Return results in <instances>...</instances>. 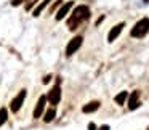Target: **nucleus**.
Instances as JSON below:
<instances>
[{
    "instance_id": "nucleus-1",
    "label": "nucleus",
    "mask_w": 149,
    "mask_h": 130,
    "mask_svg": "<svg viewBox=\"0 0 149 130\" xmlns=\"http://www.w3.org/2000/svg\"><path fill=\"white\" fill-rule=\"evenodd\" d=\"M87 20H90V8L85 7V5H79V7H75L72 16L69 18L68 26H69V29H71V31H74L75 27L82 23V21H87Z\"/></svg>"
},
{
    "instance_id": "nucleus-2",
    "label": "nucleus",
    "mask_w": 149,
    "mask_h": 130,
    "mask_svg": "<svg viewBox=\"0 0 149 130\" xmlns=\"http://www.w3.org/2000/svg\"><path fill=\"white\" fill-rule=\"evenodd\" d=\"M149 32V18H143V20H139L138 23L135 24V26L132 27V37H144L146 34Z\"/></svg>"
},
{
    "instance_id": "nucleus-3",
    "label": "nucleus",
    "mask_w": 149,
    "mask_h": 130,
    "mask_svg": "<svg viewBox=\"0 0 149 130\" xmlns=\"http://www.w3.org/2000/svg\"><path fill=\"white\" fill-rule=\"evenodd\" d=\"M82 36H75L74 39H71V42L68 43V47H66V55L68 56H72L75 52H77L79 48H80V45H82Z\"/></svg>"
},
{
    "instance_id": "nucleus-4",
    "label": "nucleus",
    "mask_w": 149,
    "mask_h": 130,
    "mask_svg": "<svg viewBox=\"0 0 149 130\" xmlns=\"http://www.w3.org/2000/svg\"><path fill=\"white\" fill-rule=\"evenodd\" d=\"M24 98H26V90H21L19 93H18L16 96L11 100L10 108H11V111H13V113H18V111L21 109V106H23V103H24Z\"/></svg>"
},
{
    "instance_id": "nucleus-5",
    "label": "nucleus",
    "mask_w": 149,
    "mask_h": 130,
    "mask_svg": "<svg viewBox=\"0 0 149 130\" xmlns=\"http://www.w3.org/2000/svg\"><path fill=\"white\" fill-rule=\"evenodd\" d=\"M47 100L50 101V104H58L59 103V100H61V88H59V85L56 84L55 87L52 88V90L48 92V95H47Z\"/></svg>"
},
{
    "instance_id": "nucleus-6",
    "label": "nucleus",
    "mask_w": 149,
    "mask_h": 130,
    "mask_svg": "<svg viewBox=\"0 0 149 130\" xmlns=\"http://www.w3.org/2000/svg\"><path fill=\"white\" fill-rule=\"evenodd\" d=\"M45 103H47V96H40L39 101H37V104H36V108H34V113H32L34 119H39V117H42L43 109H45Z\"/></svg>"
},
{
    "instance_id": "nucleus-7",
    "label": "nucleus",
    "mask_w": 149,
    "mask_h": 130,
    "mask_svg": "<svg viewBox=\"0 0 149 130\" xmlns=\"http://www.w3.org/2000/svg\"><path fill=\"white\" fill-rule=\"evenodd\" d=\"M139 95H141V92H139V90H135V92H133V93L128 96V109H130V111L136 109V108L139 106Z\"/></svg>"
},
{
    "instance_id": "nucleus-8",
    "label": "nucleus",
    "mask_w": 149,
    "mask_h": 130,
    "mask_svg": "<svg viewBox=\"0 0 149 130\" xmlns=\"http://www.w3.org/2000/svg\"><path fill=\"white\" fill-rule=\"evenodd\" d=\"M123 26H125L123 23H119V24H116V26H114L112 29L109 31V36H107V40H109V42H114V40H116L117 37L120 36V32H122Z\"/></svg>"
},
{
    "instance_id": "nucleus-9",
    "label": "nucleus",
    "mask_w": 149,
    "mask_h": 130,
    "mask_svg": "<svg viewBox=\"0 0 149 130\" xmlns=\"http://www.w3.org/2000/svg\"><path fill=\"white\" fill-rule=\"evenodd\" d=\"M72 5H74V2H66V3L58 10V13H56V21H61L63 18H66V15L69 13V10L72 8Z\"/></svg>"
},
{
    "instance_id": "nucleus-10",
    "label": "nucleus",
    "mask_w": 149,
    "mask_h": 130,
    "mask_svg": "<svg viewBox=\"0 0 149 130\" xmlns=\"http://www.w3.org/2000/svg\"><path fill=\"white\" fill-rule=\"evenodd\" d=\"M100 101H90V103H87L84 108H82V111H84L85 114H90V113H95V111H98V108H100Z\"/></svg>"
},
{
    "instance_id": "nucleus-11",
    "label": "nucleus",
    "mask_w": 149,
    "mask_h": 130,
    "mask_svg": "<svg viewBox=\"0 0 149 130\" xmlns=\"http://www.w3.org/2000/svg\"><path fill=\"white\" fill-rule=\"evenodd\" d=\"M55 116H56V109H55V106L48 108V109H47V113H45V116H43V122L50 124L53 119H55Z\"/></svg>"
},
{
    "instance_id": "nucleus-12",
    "label": "nucleus",
    "mask_w": 149,
    "mask_h": 130,
    "mask_svg": "<svg viewBox=\"0 0 149 130\" xmlns=\"http://www.w3.org/2000/svg\"><path fill=\"white\" fill-rule=\"evenodd\" d=\"M50 2H52V0H42V2H40V3H39V7H37L36 10L32 11V13H34V16H39V15L42 13L43 10H45V7H47V5L50 3Z\"/></svg>"
},
{
    "instance_id": "nucleus-13",
    "label": "nucleus",
    "mask_w": 149,
    "mask_h": 130,
    "mask_svg": "<svg viewBox=\"0 0 149 130\" xmlns=\"http://www.w3.org/2000/svg\"><path fill=\"white\" fill-rule=\"evenodd\" d=\"M127 98H128V93H127V92H120V93L116 96V103L119 104V106H122V104L125 103Z\"/></svg>"
},
{
    "instance_id": "nucleus-14",
    "label": "nucleus",
    "mask_w": 149,
    "mask_h": 130,
    "mask_svg": "<svg viewBox=\"0 0 149 130\" xmlns=\"http://www.w3.org/2000/svg\"><path fill=\"white\" fill-rule=\"evenodd\" d=\"M7 119H8V111H7V108H0V127L7 122Z\"/></svg>"
},
{
    "instance_id": "nucleus-15",
    "label": "nucleus",
    "mask_w": 149,
    "mask_h": 130,
    "mask_svg": "<svg viewBox=\"0 0 149 130\" xmlns=\"http://www.w3.org/2000/svg\"><path fill=\"white\" fill-rule=\"evenodd\" d=\"M37 3V0H27V5H26V10H31L32 8V5Z\"/></svg>"
},
{
    "instance_id": "nucleus-16",
    "label": "nucleus",
    "mask_w": 149,
    "mask_h": 130,
    "mask_svg": "<svg viewBox=\"0 0 149 130\" xmlns=\"http://www.w3.org/2000/svg\"><path fill=\"white\" fill-rule=\"evenodd\" d=\"M50 80H52V75H45V77H43V84H48Z\"/></svg>"
},
{
    "instance_id": "nucleus-17",
    "label": "nucleus",
    "mask_w": 149,
    "mask_h": 130,
    "mask_svg": "<svg viewBox=\"0 0 149 130\" xmlns=\"http://www.w3.org/2000/svg\"><path fill=\"white\" fill-rule=\"evenodd\" d=\"M88 130H96V125H95L93 122H90L88 124Z\"/></svg>"
},
{
    "instance_id": "nucleus-18",
    "label": "nucleus",
    "mask_w": 149,
    "mask_h": 130,
    "mask_svg": "<svg viewBox=\"0 0 149 130\" xmlns=\"http://www.w3.org/2000/svg\"><path fill=\"white\" fill-rule=\"evenodd\" d=\"M98 130H111V129H109V125H101Z\"/></svg>"
},
{
    "instance_id": "nucleus-19",
    "label": "nucleus",
    "mask_w": 149,
    "mask_h": 130,
    "mask_svg": "<svg viewBox=\"0 0 149 130\" xmlns=\"http://www.w3.org/2000/svg\"><path fill=\"white\" fill-rule=\"evenodd\" d=\"M144 2H146V3H148V2H149V0H144Z\"/></svg>"
},
{
    "instance_id": "nucleus-20",
    "label": "nucleus",
    "mask_w": 149,
    "mask_h": 130,
    "mask_svg": "<svg viewBox=\"0 0 149 130\" xmlns=\"http://www.w3.org/2000/svg\"><path fill=\"white\" fill-rule=\"evenodd\" d=\"M148 130H149V127H148Z\"/></svg>"
}]
</instances>
